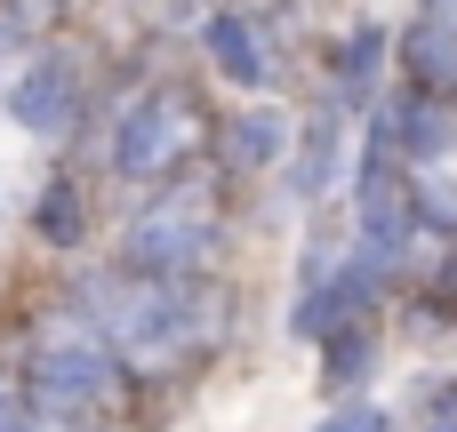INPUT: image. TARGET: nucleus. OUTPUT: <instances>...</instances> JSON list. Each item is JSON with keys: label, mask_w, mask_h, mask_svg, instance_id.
<instances>
[{"label": "nucleus", "mask_w": 457, "mask_h": 432, "mask_svg": "<svg viewBox=\"0 0 457 432\" xmlns=\"http://www.w3.org/2000/svg\"><path fill=\"white\" fill-rule=\"evenodd\" d=\"M32 232L48 249H80L88 240V192H80V176H48L32 192Z\"/></svg>", "instance_id": "obj_13"}, {"label": "nucleus", "mask_w": 457, "mask_h": 432, "mask_svg": "<svg viewBox=\"0 0 457 432\" xmlns=\"http://www.w3.org/2000/svg\"><path fill=\"white\" fill-rule=\"evenodd\" d=\"M225 224H217V200L209 184H169L161 200H145L120 232V265L145 273V281H201L209 257H217Z\"/></svg>", "instance_id": "obj_3"}, {"label": "nucleus", "mask_w": 457, "mask_h": 432, "mask_svg": "<svg viewBox=\"0 0 457 432\" xmlns=\"http://www.w3.org/2000/svg\"><path fill=\"white\" fill-rule=\"evenodd\" d=\"M386 281H394V265H378L370 249H345L329 273H313V281H297V305H289V337H313V345H329L337 329H353L378 297H386Z\"/></svg>", "instance_id": "obj_6"}, {"label": "nucleus", "mask_w": 457, "mask_h": 432, "mask_svg": "<svg viewBox=\"0 0 457 432\" xmlns=\"http://www.w3.org/2000/svg\"><path fill=\"white\" fill-rule=\"evenodd\" d=\"M410 208H418V232H442V240H457V184L442 176V168L410 176Z\"/></svg>", "instance_id": "obj_15"}, {"label": "nucleus", "mask_w": 457, "mask_h": 432, "mask_svg": "<svg viewBox=\"0 0 457 432\" xmlns=\"http://www.w3.org/2000/svg\"><path fill=\"white\" fill-rule=\"evenodd\" d=\"M0 432H32V393L0 369Z\"/></svg>", "instance_id": "obj_18"}, {"label": "nucleus", "mask_w": 457, "mask_h": 432, "mask_svg": "<svg viewBox=\"0 0 457 432\" xmlns=\"http://www.w3.org/2000/svg\"><path fill=\"white\" fill-rule=\"evenodd\" d=\"M64 313L80 329H96L129 369H177V361H201L217 337H225V297L217 281H145V273H80Z\"/></svg>", "instance_id": "obj_1"}, {"label": "nucleus", "mask_w": 457, "mask_h": 432, "mask_svg": "<svg viewBox=\"0 0 457 432\" xmlns=\"http://www.w3.org/2000/svg\"><path fill=\"white\" fill-rule=\"evenodd\" d=\"M386 136H394V152L410 160V176H426V168H442L457 152V112L450 96H426V88H402V96H386L378 112H370Z\"/></svg>", "instance_id": "obj_7"}, {"label": "nucleus", "mask_w": 457, "mask_h": 432, "mask_svg": "<svg viewBox=\"0 0 457 432\" xmlns=\"http://www.w3.org/2000/svg\"><path fill=\"white\" fill-rule=\"evenodd\" d=\"M345 104H321L305 128H297V160H289V184H297V200H321L337 176H345Z\"/></svg>", "instance_id": "obj_10"}, {"label": "nucleus", "mask_w": 457, "mask_h": 432, "mask_svg": "<svg viewBox=\"0 0 457 432\" xmlns=\"http://www.w3.org/2000/svg\"><path fill=\"white\" fill-rule=\"evenodd\" d=\"M386 56H394L386 24H353V32L337 40V56H329V104L378 112V72H386Z\"/></svg>", "instance_id": "obj_9"}, {"label": "nucleus", "mask_w": 457, "mask_h": 432, "mask_svg": "<svg viewBox=\"0 0 457 432\" xmlns=\"http://www.w3.org/2000/svg\"><path fill=\"white\" fill-rule=\"evenodd\" d=\"M426 432H457V401H442V409L426 417Z\"/></svg>", "instance_id": "obj_19"}, {"label": "nucleus", "mask_w": 457, "mask_h": 432, "mask_svg": "<svg viewBox=\"0 0 457 432\" xmlns=\"http://www.w3.org/2000/svg\"><path fill=\"white\" fill-rule=\"evenodd\" d=\"M402 72H410V88H426V96H457V32L442 24H410L402 32Z\"/></svg>", "instance_id": "obj_12"}, {"label": "nucleus", "mask_w": 457, "mask_h": 432, "mask_svg": "<svg viewBox=\"0 0 457 432\" xmlns=\"http://www.w3.org/2000/svg\"><path fill=\"white\" fill-rule=\"evenodd\" d=\"M129 361L96 337V329H80L72 313L32 345V361H24V393H32V425L40 432H96L112 417V401L129 393Z\"/></svg>", "instance_id": "obj_2"}, {"label": "nucleus", "mask_w": 457, "mask_h": 432, "mask_svg": "<svg viewBox=\"0 0 457 432\" xmlns=\"http://www.w3.org/2000/svg\"><path fill=\"white\" fill-rule=\"evenodd\" d=\"M56 16V0H0V64L8 56H24L32 40H40V24Z\"/></svg>", "instance_id": "obj_16"}, {"label": "nucleus", "mask_w": 457, "mask_h": 432, "mask_svg": "<svg viewBox=\"0 0 457 432\" xmlns=\"http://www.w3.org/2000/svg\"><path fill=\"white\" fill-rule=\"evenodd\" d=\"M217 160H225L233 176H257V168L289 160V120H281L273 104H249V112H233V120H225V136H217Z\"/></svg>", "instance_id": "obj_11"}, {"label": "nucleus", "mask_w": 457, "mask_h": 432, "mask_svg": "<svg viewBox=\"0 0 457 432\" xmlns=\"http://www.w3.org/2000/svg\"><path fill=\"white\" fill-rule=\"evenodd\" d=\"M201 48H209V64H217L233 88H265V80H273V48H265V24H257L249 8H217V16L201 24Z\"/></svg>", "instance_id": "obj_8"}, {"label": "nucleus", "mask_w": 457, "mask_h": 432, "mask_svg": "<svg viewBox=\"0 0 457 432\" xmlns=\"http://www.w3.org/2000/svg\"><path fill=\"white\" fill-rule=\"evenodd\" d=\"M193 152H201V104H193V88H177V80L129 96L120 120H112V144H104L112 176H129V184H161V176H177Z\"/></svg>", "instance_id": "obj_4"}, {"label": "nucleus", "mask_w": 457, "mask_h": 432, "mask_svg": "<svg viewBox=\"0 0 457 432\" xmlns=\"http://www.w3.org/2000/svg\"><path fill=\"white\" fill-rule=\"evenodd\" d=\"M321 432H394V417L378 401H345L337 417H321Z\"/></svg>", "instance_id": "obj_17"}, {"label": "nucleus", "mask_w": 457, "mask_h": 432, "mask_svg": "<svg viewBox=\"0 0 457 432\" xmlns=\"http://www.w3.org/2000/svg\"><path fill=\"white\" fill-rule=\"evenodd\" d=\"M370 369H378V329H370V321H353V329H337V337L321 345V385H329V393H361Z\"/></svg>", "instance_id": "obj_14"}, {"label": "nucleus", "mask_w": 457, "mask_h": 432, "mask_svg": "<svg viewBox=\"0 0 457 432\" xmlns=\"http://www.w3.org/2000/svg\"><path fill=\"white\" fill-rule=\"evenodd\" d=\"M8 120L24 128V136H40V144H64L72 136V120H80V104H88V72H80V56L72 48H32L24 64H16V80H8Z\"/></svg>", "instance_id": "obj_5"}]
</instances>
